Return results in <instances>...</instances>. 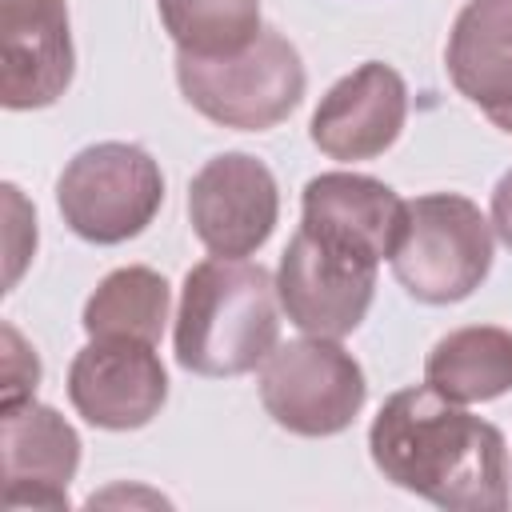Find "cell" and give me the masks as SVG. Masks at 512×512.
<instances>
[{
	"label": "cell",
	"instance_id": "cell-1",
	"mask_svg": "<svg viewBox=\"0 0 512 512\" xmlns=\"http://www.w3.org/2000/svg\"><path fill=\"white\" fill-rule=\"evenodd\" d=\"M368 448L384 480L440 508H508V448L500 428L464 412L432 384L388 396L372 420Z\"/></svg>",
	"mask_w": 512,
	"mask_h": 512
},
{
	"label": "cell",
	"instance_id": "cell-2",
	"mask_svg": "<svg viewBox=\"0 0 512 512\" xmlns=\"http://www.w3.org/2000/svg\"><path fill=\"white\" fill-rule=\"evenodd\" d=\"M276 280L244 256H208L184 276L176 364L196 376H244L280 336Z\"/></svg>",
	"mask_w": 512,
	"mask_h": 512
},
{
	"label": "cell",
	"instance_id": "cell-3",
	"mask_svg": "<svg viewBox=\"0 0 512 512\" xmlns=\"http://www.w3.org/2000/svg\"><path fill=\"white\" fill-rule=\"evenodd\" d=\"M176 80L184 100L212 124L236 132L276 128L304 96L300 52L276 32L264 28L244 52L232 56H176Z\"/></svg>",
	"mask_w": 512,
	"mask_h": 512
},
{
	"label": "cell",
	"instance_id": "cell-4",
	"mask_svg": "<svg viewBox=\"0 0 512 512\" xmlns=\"http://www.w3.org/2000/svg\"><path fill=\"white\" fill-rule=\"evenodd\" d=\"M492 268V220L468 196L428 192L408 200L404 232L392 252V276L424 304L472 296Z\"/></svg>",
	"mask_w": 512,
	"mask_h": 512
},
{
	"label": "cell",
	"instance_id": "cell-5",
	"mask_svg": "<svg viewBox=\"0 0 512 512\" xmlns=\"http://www.w3.org/2000/svg\"><path fill=\"white\" fill-rule=\"evenodd\" d=\"M64 224L88 244H124L140 236L164 204L160 164L124 140H104L68 160L56 180Z\"/></svg>",
	"mask_w": 512,
	"mask_h": 512
},
{
	"label": "cell",
	"instance_id": "cell-6",
	"mask_svg": "<svg viewBox=\"0 0 512 512\" xmlns=\"http://www.w3.org/2000/svg\"><path fill=\"white\" fill-rule=\"evenodd\" d=\"M368 384L352 352L336 340L308 336L276 344L260 368L264 412L296 436H336L364 408Z\"/></svg>",
	"mask_w": 512,
	"mask_h": 512
},
{
	"label": "cell",
	"instance_id": "cell-7",
	"mask_svg": "<svg viewBox=\"0 0 512 512\" xmlns=\"http://www.w3.org/2000/svg\"><path fill=\"white\" fill-rule=\"evenodd\" d=\"M376 292V264L340 252L312 232H296L276 268V296L288 320L324 340H340L360 328Z\"/></svg>",
	"mask_w": 512,
	"mask_h": 512
},
{
	"label": "cell",
	"instance_id": "cell-8",
	"mask_svg": "<svg viewBox=\"0 0 512 512\" xmlns=\"http://www.w3.org/2000/svg\"><path fill=\"white\" fill-rule=\"evenodd\" d=\"M280 192L248 152L212 156L188 184V220L212 256H252L276 228Z\"/></svg>",
	"mask_w": 512,
	"mask_h": 512
},
{
	"label": "cell",
	"instance_id": "cell-9",
	"mask_svg": "<svg viewBox=\"0 0 512 512\" xmlns=\"http://www.w3.org/2000/svg\"><path fill=\"white\" fill-rule=\"evenodd\" d=\"M68 400L92 428H144L168 400V376L156 344L120 336L84 344L68 368Z\"/></svg>",
	"mask_w": 512,
	"mask_h": 512
},
{
	"label": "cell",
	"instance_id": "cell-10",
	"mask_svg": "<svg viewBox=\"0 0 512 512\" xmlns=\"http://www.w3.org/2000/svg\"><path fill=\"white\" fill-rule=\"evenodd\" d=\"M80 468L76 428L48 404H0V504L68 508V484Z\"/></svg>",
	"mask_w": 512,
	"mask_h": 512
},
{
	"label": "cell",
	"instance_id": "cell-11",
	"mask_svg": "<svg viewBox=\"0 0 512 512\" xmlns=\"http://www.w3.org/2000/svg\"><path fill=\"white\" fill-rule=\"evenodd\" d=\"M76 52L64 0H0V104L48 108L72 84Z\"/></svg>",
	"mask_w": 512,
	"mask_h": 512
},
{
	"label": "cell",
	"instance_id": "cell-12",
	"mask_svg": "<svg viewBox=\"0 0 512 512\" xmlns=\"http://www.w3.org/2000/svg\"><path fill=\"white\" fill-rule=\"evenodd\" d=\"M408 116V88L396 68L368 60L328 88L312 112V144L332 160H372L388 152Z\"/></svg>",
	"mask_w": 512,
	"mask_h": 512
},
{
	"label": "cell",
	"instance_id": "cell-13",
	"mask_svg": "<svg viewBox=\"0 0 512 512\" xmlns=\"http://www.w3.org/2000/svg\"><path fill=\"white\" fill-rule=\"evenodd\" d=\"M408 200H400L384 180L360 172H324L304 188V220L300 228L316 240L364 256L372 264L392 260L404 232Z\"/></svg>",
	"mask_w": 512,
	"mask_h": 512
},
{
	"label": "cell",
	"instance_id": "cell-14",
	"mask_svg": "<svg viewBox=\"0 0 512 512\" xmlns=\"http://www.w3.org/2000/svg\"><path fill=\"white\" fill-rule=\"evenodd\" d=\"M448 76L488 120L512 108V0H468L448 32Z\"/></svg>",
	"mask_w": 512,
	"mask_h": 512
},
{
	"label": "cell",
	"instance_id": "cell-15",
	"mask_svg": "<svg viewBox=\"0 0 512 512\" xmlns=\"http://www.w3.org/2000/svg\"><path fill=\"white\" fill-rule=\"evenodd\" d=\"M424 384L456 404L496 400L512 388V332L472 324L440 336L424 360Z\"/></svg>",
	"mask_w": 512,
	"mask_h": 512
},
{
	"label": "cell",
	"instance_id": "cell-16",
	"mask_svg": "<svg viewBox=\"0 0 512 512\" xmlns=\"http://www.w3.org/2000/svg\"><path fill=\"white\" fill-rule=\"evenodd\" d=\"M168 320V280L144 264L108 272L84 304V332L92 340H144L156 344Z\"/></svg>",
	"mask_w": 512,
	"mask_h": 512
},
{
	"label": "cell",
	"instance_id": "cell-17",
	"mask_svg": "<svg viewBox=\"0 0 512 512\" xmlns=\"http://www.w3.org/2000/svg\"><path fill=\"white\" fill-rule=\"evenodd\" d=\"M172 44L184 56L244 52L260 28V0H156Z\"/></svg>",
	"mask_w": 512,
	"mask_h": 512
},
{
	"label": "cell",
	"instance_id": "cell-18",
	"mask_svg": "<svg viewBox=\"0 0 512 512\" xmlns=\"http://www.w3.org/2000/svg\"><path fill=\"white\" fill-rule=\"evenodd\" d=\"M36 384H40V360H36V352L20 340L16 328L4 324V404L32 400L36 396Z\"/></svg>",
	"mask_w": 512,
	"mask_h": 512
},
{
	"label": "cell",
	"instance_id": "cell-19",
	"mask_svg": "<svg viewBox=\"0 0 512 512\" xmlns=\"http://www.w3.org/2000/svg\"><path fill=\"white\" fill-rule=\"evenodd\" d=\"M492 232L512 248V172H504L492 188Z\"/></svg>",
	"mask_w": 512,
	"mask_h": 512
},
{
	"label": "cell",
	"instance_id": "cell-20",
	"mask_svg": "<svg viewBox=\"0 0 512 512\" xmlns=\"http://www.w3.org/2000/svg\"><path fill=\"white\" fill-rule=\"evenodd\" d=\"M492 124H496V128H504V132H512V108H508V112H500V116H492Z\"/></svg>",
	"mask_w": 512,
	"mask_h": 512
}]
</instances>
